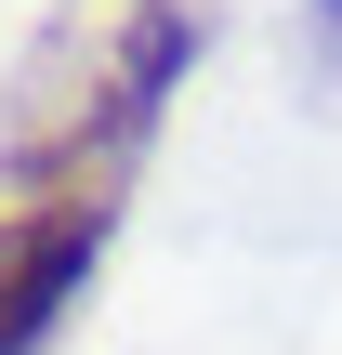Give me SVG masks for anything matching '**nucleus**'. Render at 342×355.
Masks as SVG:
<instances>
[{
    "label": "nucleus",
    "mask_w": 342,
    "mask_h": 355,
    "mask_svg": "<svg viewBox=\"0 0 342 355\" xmlns=\"http://www.w3.org/2000/svg\"><path fill=\"white\" fill-rule=\"evenodd\" d=\"M198 66V13L185 0H105L92 40H79V79L40 66L26 79V119H13V171L40 198H105V171L158 132L171 79Z\"/></svg>",
    "instance_id": "nucleus-1"
},
{
    "label": "nucleus",
    "mask_w": 342,
    "mask_h": 355,
    "mask_svg": "<svg viewBox=\"0 0 342 355\" xmlns=\"http://www.w3.org/2000/svg\"><path fill=\"white\" fill-rule=\"evenodd\" d=\"M92 250H105V198H26V211L0 224V355H26L79 303Z\"/></svg>",
    "instance_id": "nucleus-2"
},
{
    "label": "nucleus",
    "mask_w": 342,
    "mask_h": 355,
    "mask_svg": "<svg viewBox=\"0 0 342 355\" xmlns=\"http://www.w3.org/2000/svg\"><path fill=\"white\" fill-rule=\"evenodd\" d=\"M316 26H330V40H342V0H316Z\"/></svg>",
    "instance_id": "nucleus-3"
}]
</instances>
